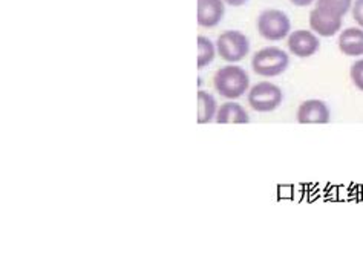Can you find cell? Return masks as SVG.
I'll list each match as a JSON object with an SVG mask.
<instances>
[{"label": "cell", "mask_w": 363, "mask_h": 271, "mask_svg": "<svg viewBox=\"0 0 363 271\" xmlns=\"http://www.w3.org/2000/svg\"><path fill=\"white\" fill-rule=\"evenodd\" d=\"M224 2L228 4L230 6H242L248 2V0H224Z\"/></svg>", "instance_id": "18"}, {"label": "cell", "mask_w": 363, "mask_h": 271, "mask_svg": "<svg viewBox=\"0 0 363 271\" xmlns=\"http://www.w3.org/2000/svg\"><path fill=\"white\" fill-rule=\"evenodd\" d=\"M216 50L225 62H241L250 51V42L240 31H225L218 37Z\"/></svg>", "instance_id": "5"}, {"label": "cell", "mask_w": 363, "mask_h": 271, "mask_svg": "<svg viewBox=\"0 0 363 271\" xmlns=\"http://www.w3.org/2000/svg\"><path fill=\"white\" fill-rule=\"evenodd\" d=\"M216 123L219 124H247L250 123L247 111L241 104L235 101H227L216 112Z\"/></svg>", "instance_id": "11"}, {"label": "cell", "mask_w": 363, "mask_h": 271, "mask_svg": "<svg viewBox=\"0 0 363 271\" xmlns=\"http://www.w3.org/2000/svg\"><path fill=\"white\" fill-rule=\"evenodd\" d=\"M339 50L350 57L363 55V28H348L339 37Z\"/></svg>", "instance_id": "10"}, {"label": "cell", "mask_w": 363, "mask_h": 271, "mask_svg": "<svg viewBox=\"0 0 363 271\" xmlns=\"http://www.w3.org/2000/svg\"><path fill=\"white\" fill-rule=\"evenodd\" d=\"M351 2L352 0H316V6L325 8L327 11L343 17L350 11Z\"/></svg>", "instance_id": "14"}, {"label": "cell", "mask_w": 363, "mask_h": 271, "mask_svg": "<svg viewBox=\"0 0 363 271\" xmlns=\"http://www.w3.org/2000/svg\"><path fill=\"white\" fill-rule=\"evenodd\" d=\"M319 38L314 33L307 30H298L290 34L289 37V50L296 57L307 59L318 52L319 50Z\"/></svg>", "instance_id": "7"}, {"label": "cell", "mask_w": 363, "mask_h": 271, "mask_svg": "<svg viewBox=\"0 0 363 271\" xmlns=\"http://www.w3.org/2000/svg\"><path fill=\"white\" fill-rule=\"evenodd\" d=\"M216 55V48L212 43L210 38L204 35H198V67L203 70V67L208 66L215 60Z\"/></svg>", "instance_id": "13"}, {"label": "cell", "mask_w": 363, "mask_h": 271, "mask_svg": "<svg viewBox=\"0 0 363 271\" xmlns=\"http://www.w3.org/2000/svg\"><path fill=\"white\" fill-rule=\"evenodd\" d=\"M216 115V100L212 94L198 91V123L206 124Z\"/></svg>", "instance_id": "12"}, {"label": "cell", "mask_w": 363, "mask_h": 271, "mask_svg": "<svg viewBox=\"0 0 363 271\" xmlns=\"http://www.w3.org/2000/svg\"><path fill=\"white\" fill-rule=\"evenodd\" d=\"M290 65L289 54L276 46H269L259 50L252 60L253 72L261 77H276L286 71Z\"/></svg>", "instance_id": "2"}, {"label": "cell", "mask_w": 363, "mask_h": 271, "mask_svg": "<svg viewBox=\"0 0 363 271\" xmlns=\"http://www.w3.org/2000/svg\"><path fill=\"white\" fill-rule=\"evenodd\" d=\"M225 13L224 0H198V25L213 28L223 21Z\"/></svg>", "instance_id": "9"}, {"label": "cell", "mask_w": 363, "mask_h": 271, "mask_svg": "<svg viewBox=\"0 0 363 271\" xmlns=\"http://www.w3.org/2000/svg\"><path fill=\"white\" fill-rule=\"evenodd\" d=\"M282 91L279 86L270 82H261L255 84L248 92V104L256 112H272L278 109L282 103Z\"/></svg>", "instance_id": "4"}, {"label": "cell", "mask_w": 363, "mask_h": 271, "mask_svg": "<svg viewBox=\"0 0 363 271\" xmlns=\"http://www.w3.org/2000/svg\"><path fill=\"white\" fill-rule=\"evenodd\" d=\"M352 17L363 28V0H354V5H352Z\"/></svg>", "instance_id": "16"}, {"label": "cell", "mask_w": 363, "mask_h": 271, "mask_svg": "<svg viewBox=\"0 0 363 271\" xmlns=\"http://www.w3.org/2000/svg\"><path fill=\"white\" fill-rule=\"evenodd\" d=\"M298 121L301 124H327L330 121L328 106L320 100L303 101L298 109Z\"/></svg>", "instance_id": "8"}, {"label": "cell", "mask_w": 363, "mask_h": 271, "mask_svg": "<svg viewBox=\"0 0 363 271\" xmlns=\"http://www.w3.org/2000/svg\"><path fill=\"white\" fill-rule=\"evenodd\" d=\"M257 30L267 40H282L290 34L291 22L289 16L279 9H267L257 17Z\"/></svg>", "instance_id": "3"}, {"label": "cell", "mask_w": 363, "mask_h": 271, "mask_svg": "<svg viewBox=\"0 0 363 271\" xmlns=\"http://www.w3.org/2000/svg\"><path fill=\"white\" fill-rule=\"evenodd\" d=\"M351 80L357 86V89L363 91V59L354 62V65L351 66Z\"/></svg>", "instance_id": "15"}, {"label": "cell", "mask_w": 363, "mask_h": 271, "mask_svg": "<svg viewBox=\"0 0 363 271\" xmlns=\"http://www.w3.org/2000/svg\"><path fill=\"white\" fill-rule=\"evenodd\" d=\"M290 2L296 6H308L314 2V0H290Z\"/></svg>", "instance_id": "17"}, {"label": "cell", "mask_w": 363, "mask_h": 271, "mask_svg": "<svg viewBox=\"0 0 363 271\" xmlns=\"http://www.w3.org/2000/svg\"><path fill=\"white\" fill-rule=\"evenodd\" d=\"M213 84L219 95L224 99L235 100L247 92L248 86H250V77L241 66L228 65L215 74Z\"/></svg>", "instance_id": "1"}, {"label": "cell", "mask_w": 363, "mask_h": 271, "mask_svg": "<svg viewBox=\"0 0 363 271\" xmlns=\"http://www.w3.org/2000/svg\"><path fill=\"white\" fill-rule=\"evenodd\" d=\"M311 30L322 37H333L342 28V17L327 11L325 8L316 6L310 13Z\"/></svg>", "instance_id": "6"}]
</instances>
